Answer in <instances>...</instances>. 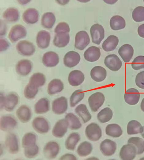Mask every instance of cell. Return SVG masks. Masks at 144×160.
Returning a JSON list of instances; mask_svg holds the SVG:
<instances>
[{
    "instance_id": "1",
    "label": "cell",
    "mask_w": 144,
    "mask_h": 160,
    "mask_svg": "<svg viewBox=\"0 0 144 160\" xmlns=\"http://www.w3.org/2000/svg\"><path fill=\"white\" fill-rule=\"evenodd\" d=\"M17 52L21 55L30 56L35 51V47L32 42L26 40H21L18 42L16 46Z\"/></svg>"
},
{
    "instance_id": "2",
    "label": "cell",
    "mask_w": 144,
    "mask_h": 160,
    "mask_svg": "<svg viewBox=\"0 0 144 160\" xmlns=\"http://www.w3.org/2000/svg\"><path fill=\"white\" fill-rule=\"evenodd\" d=\"M85 134L89 140L95 141L99 139L102 136V131L99 126L97 124L92 123L86 127Z\"/></svg>"
},
{
    "instance_id": "3",
    "label": "cell",
    "mask_w": 144,
    "mask_h": 160,
    "mask_svg": "<svg viewBox=\"0 0 144 160\" xmlns=\"http://www.w3.org/2000/svg\"><path fill=\"white\" fill-rule=\"evenodd\" d=\"M105 99V97L102 93L97 92L92 94L88 99L91 110L94 112L97 111L103 105Z\"/></svg>"
},
{
    "instance_id": "4",
    "label": "cell",
    "mask_w": 144,
    "mask_h": 160,
    "mask_svg": "<svg viewBox=\"0 0 144 160\" xmlns=\"http://www.w3.org/2000/svg\"><path fill=\"white\" fill-rule=\"evenodd\" d=\"M27 33L26 29L21 25H16L11 29L8 37L11 41L14 42L25 37Z\"/></svg>"
},
{
    "instance_id": "5",
    "label": "cell",
    "mask_w": 144,
    "mask_h": 160,
    "mask_svg": "<svg viewBox=\"0 0 144 160\" xmlns=\"http://www.w3.org/2000/svg\"><path fill=\"white\" fill-rule=\"evenodd\" d=\"M92 42L99 45L104 37V30L103 26L98 24L93 25L90 29Z\"/></svg>"
},
{
    "instance_id": "6",
    "label": "cell",
    "mask_w": 144,
    "mask_h": 160,
    "mask_svg": "<svg viewBox=\"0 0 144 160\" xmlns=\"http://www.w3.org/2000/svg\"><path fill=\"white\" fill-rule=\"evenodd\" d=\"M90 41L88 33L85 31H80L75 35V47L79 50H83L89 44Z\"/></svg>"
},
{
    "instance_id": "7",
    "label": "cell",
    "mask_w": 144,
    "mask_h": 160,
    "mask_svg": "<svg viewBox=\"0 0 144 160\" xmlns=\"http://www.w3.org/2000/svg\"><path fill=\"white\" fill-rule=\"evenodd\" d=\"M137 154V150L133 144L128 143L123 145L121 148L119 155L121 159L132 160L135 158Z\"/></svg>"
},
{
    "instance_id": "8",
    "label": "cell",
    "mask_w": 144,
    "mask_h": 160,
    "mask_svg": "<svg viewBox=\"0 0 144 160\" xmlns=\"http://www.w3.org/2000/svg\"><path fill=\"white\" fill-rule=\"evenodd\" d=\"M104 63L108 68L114 71L120 69L122 65L120 59L117 55L114 54L107 56L104 59Z\"/></svg>"
},
{
    "instance_id": "9",
    "label": "cell",
    "mask_w": 144,
    "mask_h": 160,
    "mask_svg": "<svg viewBox=\"0 0 144 160\" xmlns=\"http://www.w3.org/2000/svg\"><path fill=\"white\" fill-rule=\"evenodd\" d=\"M68 103L67 99L61 97L55 99L53 102L52 109L55 114L60 115L64 113L67 110Z\"/></svg>"
},
{
    "instance_id": "10",
    "label": "cell",
    "mask_w": 144,
    "mask_h": 160,
    "mask_svg": "<svg viewBox=\"0 0 144 160\" xmlns=\"http://www.w3.org/2000/svg\"><path fill=\"white\" fill-rule=\"evenodd\" d=\"M59 147L58 144L54 141L47 143L44 146L43 152L46 158L52 159L54 158L59 153Z\"/></svg>"
},
{
    "instance_id": "11",
    "label": "cell",
    "mask_w": 144,
    "mask_h": 160,
    "mask_svg": "<svg viewBox=\"0 0 144 160\" xmlns=\"http://www.w3.org/2000/svg\"><path fill=\"white\" fill-rule=\"evenodd\" d=\"M81 59L79 54L74 51H70L67 52L63 58L64 65L69 68L73 67L77 65Z\"/></svg>"
},
{
    "instance_id": "12",
    "label": "cell",
    "mask_w": 144,
    "mask_h": 160,
    "mask_svg": "<svg viewBox=\"0 0 144 160\" xmlns=\"http://www.w3.org/2000/svg\"><path fill=\"white\" fill-rule=\"evenodd\" d=\"M32 124L34 129L39 133H45L49 130L48 123L44 117H38L35 118L33 120Z\"/></svg>"
},
{
    "instance_id": "13",
    "label": "cell",
    "mask_w": 144,
    "mask_h": 160,
    "mask_svg": "<svg viewBox=\"0 0 144 160\" xmlns=\"http://www.w3.org/2000/svg\"><path fill=\"white\" fill-rule=\"evenodd\" d=\"M116 145L114 142L108 139L103 141L100 145V150L105 156H109L112 155L115 152Z\"/></svg>"
},
{
    "instance_id": "14",
    "label": "cell",
    "mask_w": 144,
    "mask_h": 160,
    "mask_svg": "<svg viewBox=\"0 0 144 160\" xmlns=\"http://www.w3.org/2000/svg\"><path fill=\"white\" fill-rule=\"evenodd\" d=\"M5 144L10 153L15 154L19 150V145L17 138L14 134L9 133L6 136Z\"/></svg>"
},
{
    "instance_id": "15",
    "label": "cell",
    "mask_w": 144,
    "mask_h": 160,
    "mask_svg": "<svg viewBox=\"0 0 144 160\" xmlns=\"http://www.w3.org/2000/svg\"><path fill=\"white\" fill-rule=\"evenodd\" d=\"M43 64L47 67H53L57 65L59 62L58 55L55 52L49 51L46 52L42 58Z\"/></svg>"
},
{
    "instance_id": "16",
    "label": "cell",
    "mask_w": 144,
    "mask_h": 160,
    "mask_svg": "<svg viewBox=\"0 0 144 160\" xmlns=\"http://www.w3.org/2000/svg\"><path fill=\"white\" fill-rule=\"evenodd\" d=\"M32 67V63L30 61L26 59H22L16 64V70L19 75L25 76L30 72Z\"/></svg>"
},
{
    "instance_id": "17",
    "label": "cell",
    "mask_w": 144,
    "mask_h": 160,
    "mask_svg": "<svg viewBox=\"0 0 144 160\" xmlns=\"http://www.w3.org/2000/svg\"><path fill=\"white\" fill-rule=\"evenodd\" d=\"M51 39L50 33L45 30H41L38 33L36 41L38 47L40 49L47 48L49 45Z\"/></svg>"
},
{
    "instance_id": "18",
    "label": "cell",
    "mask_w": 144,
    "mask_h": 160,
    "mask_svg": "<svg viewBox=\"0 0 144 160\" xmlns=\"http://www.w3.org/2000/svg\"><path fill=\"white\" fill-rule=\"evenodd\" d=\"M68 127V123L65 119L59 120L54 125L52 130V134L55 137L61 138L66 132Z\"/></svg>"
},
{
    "instance_id": "19",
    "label": "cell",
    "mask_w": 144,
    "mask_h": 160,
    "mask_svg": "<svg viewBox=\"0 0 144 160\" xmlns=\"http://www.w3.org/2000/svg\"><path fill=\"white\" fill-rule=\"evenodd\" d=\"M85 76L83 73L78 70L72 71L69 74L68 81L70 85L77 86L81 84L84 81Z\"/></svg>"
},
{
    "instance_id": "20",
    "label": "cell",
    "mask_w": 144,
    "mask_h": 160,
    "mask_svg": "<svg viewBox=\"0 0 144 160\" xmlns=\"http://www.w3.org/2000/svg\"><path fill=\"white\" fill-rule=\"evenodd\" d=\"M19 102V97L15 93H10L5 97L4 108L7 111H13Z\"/></svg>"
},
{
    "instance_id": "21",
    "label": "cell",
    "mask_w": 144,
    "mask_h": 160,
    "mask_svg": "<svg viewBox=\"0 0 144 160\" xmlns=\"http://www.w3.org/2000/svg\"><path fill=\"white\" fill-rule=\"evenodd\" d=\"M140 93L136 89L131 88L127 90L124 95L125 102L131 105L137 104L140 99Z\"/></svg>"
},
{
    "instance_id": "22",
    "label": "cell",
    "mask_w": 144,
    "mask_h": 160,
    "mask_svg": "<svg viewBox=\"0 0 144 160\" xmlns=\"http://www.w3.org/2000/svg\"><path fill=\"white\" fill-rule=\"evenodd\" d=\"M39 13L35 9L29 8L23 13L22 18L24 21L28 24H33L36 22L39 19Z\"/></svg>"
},
{
    "instance_id": "23",
    "label": "cell",
    "mask_w": 144,
    "mask_h": 160,
    "mask_svg": "<svg viewBox=\"0 0 144 160\" xmlns=\"http://www.w3.org/2000/svg\"><path fill=\"white\" fill-rule=\"evenodd\" d=\"M100 55V48L95 46H92L85 50L84 54V56L87 61L93 62L99 59Z\"/></svg>"
},
{
    "instance_id": "24",
    "label": "cell",
    "mask_w": 144,
    "mask_h": 160,
    "mask_svg": "<svg viewBox=\"0 0 144 160\" xmlns=\"http://www.w3.org/2000/svg\"><path fill=\"white\" fill-rule=\"evenodd\" d=\"M118 53L125 63H128L132 59L134 53L132 47L129 44H124L118 50Z\"/></svg>"
},
{
    "instance_id": "25",
    "label": "cell",
    "mask_w": 144,
    "mask_h": 160,
    "mask_svg": "<svg viewBox=\"0 0 144 160\" xmlns=\"http://www.w3.org/2000/svg\"><path fill=\"white\" fill-rule=\"evenodd\" d=\"M90 75L94 81L99 82L104 81L107 76V71L103 67L97 66L92 68Z\"/></svg>"
},
{
    "instance_id": "26",
    "label": "cell",
    "mask_w": 144,
    "mask_h": 160,
    "mask_svg": "<svg viewBox=\"0 0 144 160\" xmlns=\"http://www.w3.org/2000/svg\"><path fill=\"white\" fill-rule=\"evenodd\" d=\"M17 123L15 120L10 116H4L0 119V129L3 131H8L14 128Z\"/></svg>"
},
{
    "instance_id": "27",
    "label": "cell",
    "mask_w": 144,
    "mask_h": 160,
    "mask_svg": "<svg viewBox=\"0 0 144 160\" xmlns=\"http://www.w3.org/2000/svg\"><path fill=\"white\" fill-rule=\"evenodd\" d=\"M70 37L68 33L59 32L56 33L53 41L54 45L58 47H64L70 41Z\"/></svg>"
},
{
    "instance_id": "28",
    "label": "cell",
    "mask_w": 144,
    "mask_h": 160,
    "mask_svg": "<svg viewBox=\"0 0 144 160\" xmlns=\"http://www.w3.org/2000/svg\"><path fill=\"white\" fill-rule=\"evenodd\" d=\"M64 89V84L59 79L51 80L47 86V91L50 95H53L61 92Z\"/></svg>"
},
{
    "instance_id": "29",
    "label": "cell",
    "mask_w": 144,
    "mask_h": 160,
    "mask_svg": "<svg viewBox=\"0 0 144 160\" xmlns=\"http://www.w3.org/2000/svg\"><path fill=\"white\" fill-rule=\"evenodd\" d=\"M31 114L30 109L25 105L21 106L16 112V115L18 119L23 123H27L30 120Z\"/></svg>"
},
{
    "instance_id": "30",
    "label": "cell",
    "mask_w": 144,
    "mask_h": 160,
    "mask_svg": "<svg viewBox=\"0 0 144 160\" xmlns=\"http://www.w3.org/2000/svg\"><path fill=\"white\" fill-rule=\"evenodd\" d=\"M118 37L114 35L109 36L102 44L103 49L106 51H110L115 49L119 43Z\"/></svg>"
},
{
    "instance_id": "31",
    "label": "cell",
    "mask_w": 144,
    "mask_h": 160,
    "mask_svg": "<svg viewBox=\"0 0 144 160\" xmlns=\"http://www.w3.org/2000/svg\"><path fill=\"white\" fill-rule=\"evenodd\" d=\"M110 26L113 30H118L124 29L126 26L124 19L119 15H115L110 20Z\"/></svg>"
},
{
    "instance_id": "32",
    "label": "cell",
    "mask_w": 144,
    "mask_h": 160,
    "mask_svg": "<svg viewBox=\"0 0 144 160\" xmlns=\"http://www.w3.org/2000/svg\"><path fill=\"white\" fill-rule=\"evenodd\" d=\"M19 16L18 10L14 7L7 9L3 14V18L9 22H15L18 21Z\"/></svg>"
},
{
    "instance_id": "33",
    "label": "cell",
    "mask_w": 144,
    "mask_h": 160,
    "mask_svg": "<svg viewBox=\"0 0 144 160\" xmlns=\"http://www.w3.org/2000/svg\"><path fill=\"white\" fill-rule=\"evenodd\" d=\"M49 109V101L46 98H41L34 106L35 112L37 114H43L47 112Z\"/></svg>"
},
{
    "instance_id": "34",
    "label": "cell",
    "mask_w": 144,
    "mask_h": 160,
    "mask_svg": "<svg viewBox=\"0 0 144 160\" xmlns=\"http://www.w3.org/2000/svg\"><path fill=\"white\" fill-rule=\"evenodd\" d=\"M75 111L84 123L87 122L91 118V115L85 104L79 105L76 108Z\"/></svg>"
},
{
    "instance_id": "35",
    "label": "cell",
    "mask_w": 144,
    "mask_h": 160,
    "mask_svg": "<svg viewBox=\"0 0 144 160\" xmlns=\"http://www.w3.org/2000/svg\"><path fill=\"white\" fill-rule=\"evenodd\" d=\"M68 127L72 130H77L81 126V124L78 118L72 113H69L65 117Z\"/></svg>"
},
{
    "instance_id": "36",
    "label": "cell",
    "mask_w": 144,
    "mask_h": 160,
    "mask_svg": "<svg viewBox=\"0 0 144 160\" xmlns=\"http://www.w3.org/2000/svg\"><path fill=\"white\" fill-rule=\"evenodd\" d=\"M143 131V127L137 121L132 120L128 122L127 127V133L128 135L141 133Z\"/></svg>"
},
{
    "instance_id": "37",
    "label": "cell",
    "mask_w": 144,
    "mask_h": 160,
    "mask_svg": "<svg viewBox=\"0 0 144 160\" xmlns=\"http://www.w3.org/2000/svg\"><path fill=\"white\" fill-rule=\"evenodd\" d=\"M55 20V17L53 13L47 12L42 16L41 20V25L44 28L50 29L54 25Z\"/></svg>"
},
{
    "instance_id": "38",
    "label": "cell",
    "mask_w": 144,
    "mask_h": 160,
    "mask_svg": "<svg viewBox=\"0 0 144 160\" xmlns=\"http://www.w3.org/2000/svg\"><path fill=\"white\" fill-rule=\"evenodd\" d=\"M106 134L113 137H118L123 133V131L120 127L117 124H108L105 128Z\"/></svg>"
},
{
    "instance_id": "39",
    "label": "cell",
    "mask_w": 144,
    "mask_h": 160,
    "mask_svg": "<svg viewBox=\"0 0 144 160\" xmlns=\"http://www.w3.org/2000/svg\"><path fill=\"white\" fill-rule=\"evenodd\" d=\"M46 81L45 75L42 73L37 72L31 76L29 83L39 88L44 85Z\"/></svg>"
},
{
    "instance_id": "40",
    "label": "cell",
    "mask_w": 144,
    "mask_h": 160,
    "mask_svg": "<svg viewBox=\"0 0 144 160\" xmlns=\"http://www.w3.org/2000/svg\"><path fill=\"white\" fill-rule=\"evenodd\" d=\"M80 139V136L78 133H72L66 141L65 145L66 148L69 150H74Z\"/></svg>"
},
{
    "instance_id": "41",
    "label": "cell",
    "mask_w": 144,
    "mask_h": 160,
    "mask_svg": "<svg viewBox=\"0 0 144 160\" xmlns=\"http://www.w3.org/2000/svg\"><path fill=\"white\" fill-rule=\"evenodd\" d=\"M93 149L91 144L87 141L81 143L78 146L77 152L81 157L86 156L90 154Z\"/></svg>"
},
{
    "instance_id": "42",
    "label": "cell",
    "mask_w": 144,
    "mask_h": 160,
    "mask_svg": "<svg viewBox=\"0 0 144 160\" xmlns=\"http://www.w3.org/2000/svg\"><path fill=\"white\" fill-rule=\"evenodd\" d=\"M113 112L112 110L108 107L102 109L97 115V118L101 123H104L109 121L112 118Z\"/></svg>"
},
{
    "instance_id": "43",
    "label": "cell",
    "mask_w": 144,
    "mask_h": 160,
    "mask_svg": "<svg viewBox=\"0 0 144 160\" xmlns=\"http://www.w3.org/2000/svg\"><path fill=\"white\" fill-rule=\"evenodd\" d=\"M36 136L32 133L25 134L22 139V146L25 149L33 146L36 144Z\"/></svg>"
},
{
    "instance_id": "44",
    "label": "cell",
    "mask_w": 144,
    "mask_h": 160,
    "mask_svg": "<svg viewBox=\"0 0 144 160\" xmlns=\"http://www.w3.org/2000/svg\"><path fill=\"white\" fill-rule=\"evenodd\" d=\"M128 143L133 144L137 150V154H140L144 152V141L138 137H132L128 140Z\"/></svg>"
},
{
    "instance_id": "45",
    "label": "cell",
    "mask_w": 144,
    "mask_h": 160,
    "mask_svg": "<svg viewBox=\"0 0 144 160\" xmlns=\"http://www.w3.org/2000/svg\"><path fill=\"white\" fill-rule=\"evenodd\" d=\"M84 95V92L82 90L79 89L75 90L70 97V106L74 107L83 99Z\"/></svg>"
},
{
    "instance_id": "46",
    "label": "cell",
    "mask_w": 144,
    "mask_h": 160,
    "mask_svg": "<svg viewBox=\"0 0 144 160\" xmlns=\"http://www.w3.org/2000/svg\"><path fill=\"white\" fill-rule=\"evenodd\" d=\"M38 91V88L29 83L26 86L24 90V95L27 98H34Z\"/></svg>"
},
{
    "instance_id": "47",
    "label": "cell",
    "mask_w": 144,
    "mask_h": 160,
    "mask_svg": "<svg viewBox=\"0 0 144 160\" xmlns=\"http://www.w3.org/2000/svg\"><path fill=\"white\" fill-rule=\"evenodd\" d=\"M132 17L136 22H141L144 21V7L138 6L133 11Z\"/></svg>"
},
{
    "instance_id": "48",
    "label": "cell",
    "mask_w": 144,
    "mask_h": 160,
    "mask_svg": "<svg viewBox=\"0 0 144 160\" xmlns=\"http://www.w3.org/2000/svg\"><path fill=\"white\" fill-rule=\"evenodd\" d=\"M132 68L138 70L144 68V56L139 55L134 59L131 64Z\"/></svg>"
},
{
    "instance_id": "49",
    "label": "cell",
    "mask_w": 144,
    "mask_h": 160,
    "mask_svg": "<svg viewBox=\"0 0 144 160\" xmlns=\"http://www.w3.org/2000/svg\"><path fill=\"white\" fill-rule=\"evenodd\" d=\"M38 147L36 145L24 149L25 156L28 158H32L36 156L38 152Z\"/></svg>"
},
{
    "instance_id": "50",
    "label": "cell",
    "mask_w": 144,
    "mask_h": 160,
    "mask_svg": "<svg viewBox=\"0 0 144 160\" xmlns=\"http://www.w3.org/2000/svg\"><path fill=\"white\" fill-rule=\"evenodd\" d=\"M55 32L58 33L59 32L68 33L70 31V28L68 25L65 22H61L59 23L55 29Z\"/></svg>"
},
{
    "instance_id": "51",
    "label": "cell",
    "mask_w": 144,
    "mask_h": 160,
    "mask_svg": "<svg viewBox=\"0 0 144 160\" xmlns=\"http://www.w3.org/2000/svg\"><path fill=\"white\" fill-rule=\"evenodd\" d=\"M135 82L138 87L144 89V71L137 74L135 77Z\"/></svg>"
},
{
    "instance_id": "52",
    "label": "cell",
    "mask_w": 144,
    "mask_h": 160,
    "mask_svg": "<svg viewBox=\"0 0 144 160\" xmlns=\"http://www.w3.org/2000/svg\"><path fill=\"white\" fill-rule=\"evenodd\" d=\"M9 44L6 40L4 39H0V51H3L8 49Z\"/></svg>"
},
{
    "instance_id": "53",
    "label": "cell",
    "mask_w": 144,
    "mask_h": 160,
    "mask_svg": "<svg viewBox=\"0 0 144 160\" xmlns=\"http://www.w3.org/2000/svg\"><path fill=\"white\" fill-rule=\"evenodd\" d=\"M60 160H76V157L73 155L66 154L63 155L60 158Z\"/></svg>"
},
{
    "instance_id": "54",
    "label": "cell",
    "mask_w": 144,
    "mask_h": 160,
    "mask_svg": "<svg viewBox=\"0 0 144 160\" xmlns=\"http://www.w3.org/2000/svg\"><path fill=\"white\" fill-rule=\"evenodd\" d=\"M138 33L140 37L144 38V24L140 25L138 27Z\"/></svg>"
},
{
    "instance_id": "55",
    "label": "cell",
    "mask_w": 144,
    "mask_h": 160,
    "mask_svg": "<svg viewBox=\"0 0 144 160\" xmlns=\"http://www.w3.org/2000/svg\"><path fill=\"white\" fill-rule=\"evenodd\" d=\"M5 97L3 94H0V109H3L4 108V104L5 102Z\"/></svg>"
},
{
    "instance_id": "56",
    "label": "cell",
    "mask_w": 144,
    "mask_h": 160,
    "mask_svg": "<svg viewBox=\"0 0 144 160\" xmlns=\"http://www.w3.org/2000/svg\"><path fill=\"white\" fill-rule=\"evenodd\" d=\"M140 107L141 110L144 112V98L142 99Z\"/></svg>"
},
{
    "instance_id": "57",
    "label": "cell",
    "mask_w": 144,
    "mask_h": 160,
    "mask_svg": "<svg viewBox=\"0 0 144 160\" xmlns=\"http://www.w3.org/2000/svg\"><path fill=\"white\" fill-rule=\"evenodd\" d=\"M30 1L29 0H19L18 1L19 3L21 4H25L29 2Z\"/></svg>"
},
{
    "instance_id": "58",
    "label": "cell",
    "mask_w": 144,
    "mask_h": 160,
    "mask_svg": "<svg viewBox=\"0 0 144 160\" xmlns=\"http://www.w3.org/2000/svg\"><path fill=\"white\" fill-rule=\"evenodd\" d=\"M143 131L142 133H141V135L142 137L144 139V126H143Z\"/></svg>"
},
{
    "instance_id": "59",
    "label": "cell",
    "mask_w": 144,
    "mask_h": 160,
    "mask_svg": "<svg viewBox=\"0 0 144 160\" xmlns=\"http://www.w3.org/2000/svg\"><path fill=\"white\" fill-rule=\"evenodd\" d=\"M143 2H144V0H143Z\"/></svg>"
}]
</instances>
